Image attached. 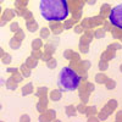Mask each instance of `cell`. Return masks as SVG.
I'll return each mask as SVG.
<instances>
[{
  "mask_svg": "<svg viewBox=\"0 0 122 122\" xmlns=\"http://www.w3.org/2000/svg\"><path fill=\"white\" fill-rule=\"evenodd\" d=\"M40 15L49 22H62L70 15L67 0H40Z\"/></svg>",
  "mask_w": 122,
  "mask_h": 122,
  "instance_id": "1",
  "label": "cell"
},
{
  "mask_svg": "<svg viewBox=\"0 0 122 122\" xmlns=\"http://www.w3.org/2000/svg\"><path fill=\"white\" fill-rule=\"evenodd\" d=\"M81 82H82V77L77 73L73 67L67 66L61 68L57 78V86L61 88V90L75 92L81 86Z\"/></svg>",
  "mask_w": 122,
  "mask_h": 122,
  "instance_id": "2",
  "label": "cell"
},
{
  "mask_svg": "<svg viewBox=\"0 0 122 122\" xmlns=\"http://www.w3.org/2000/svg\"><path fill=\"white\" fill-rule=\"evenodd\" d=\"M107 18H109V22L114 27L122 29V3L111 7Z\"/></svg>",
  "mask_w": 122,
  "mask_h": 122,
  "instance_id": "3",
  "label": "cell"
},
{
  "mask_svg": "<svg viewBox=\"0 0 122 122\" xmlns=\"http://www.w3.org/2000/svg\"><path fill=\"white\" fill-rule=\"evenodd\" d=\"M50 30H53L54 34H60L64 30V26L60 22H50Z\"/></svg>",
  "mask_w": 122,
  "mask_h": 122,
  "instance_id": "4",
  "label": "cell"
},
{
  "mask_svg": "<svg viewBox=\"0 0 122 122\" xmlns=\"http://www.w3.org/2000/svg\"><path fill=\"white\" fill-rule=\"evenodd\" d=\"M50 100L53 101H59L61 98H62V90L61 89H54L51 90V93H50Z\"/></svg>",
  "mask_w": 122,
  "mask_h": 122,
  "instance_id": "5",
  "label": "cell"
},
{
  "mask_svg": "<svg viewBox=\"0 0 122 122\" xmlns=\"http://www.w3.org/2000/svg\"><path fill=\"white\" fill-rule=\"evenodd\" d=\"M107 81V76L105 75V73H97L95 75V82L97 83H99V84H104L105 82Z\"/></svg>",
  "mask_w": 122,
  "mask_h": 122,
  "instance_id": "6",
  "label": "cell"
},
{
  "mask_svg": "<svg viewBox=\"0 0 122 122\" xmlns=\"http://www.w3.org/2000/svg\"><path fill=\"white\" fill-rule=\"evenodd\" d=\"M111 6L109 5V4H104L103 6H101V9H100V16H103L104 18L105 17H107L109 16V12H110V9Z\"/></svg>",
  "mask_w": 122,
  "mask_h": 122,
  "instance_id": "7",
  "label": "cell"
},
{
  "mask_svg": "<svg viewBox=\"0 0 122 122\" xmlns=\"http://www.w3.org/2000/svg\"><path fill=\"white\" fill-rule=\"evenodd\" d=\"M65 111H66V115H67V116H76V114H77V109H76V106H73V105L66 106Z\"/></svg>",
  "mask_w": 122,
  "mask_h": 122,
  "instance_id": "8",
  "label": "cell"
},
{
  "mask_svg": "<svg viewBox=\"0 0 122 122\" xmlns=\"http://www.w3.org/2000/svg\"><path fill=\"white\" fill-rule=\"evenodd\" d=\"M75 23H76V21H75L73 18H68V20L66 18L65 21H64V25H62V26H64V29H70V28H72Z\"/></svg>",
  "mask_w": 122,
  "mask_h": 122,
  "instance_id": "9",
  "label": "cell"
},
{
  "mask_svg": "<svg viewBox=\"0 0 122 122\" xmlns=\"http://www.w3.org/2000/svg\"><path fill=\"white\" fill-rule=\"evenodd\" d=\"M32 92H33V84L32 83H28L22 88V94L23 95H28V94L32 93Z\"/></svg>",
  "mask_w": 122,
  "mask_h": 122,
  "instance_id": "10",
  "label": "cell"
},
{
  "mask_svg": "<svg viewBox=\"0 0 122 122\" xmlns=\"http://www.w3.org/2000/svg\"><path fill=\"white\" fill-rule=\"evenodd\" d=\"M109 68V61H106V60H104V59H100V61H99V70L100 71H106Z\"/></svg>",
  "mask_w": 122,
  "mask_h": 122,
  "instance_id": "11",
  "label": "cell"
},
{
  "mask_svg": "<svg viewBox=\"0 0 122 122\" xmlns=\"http://www.w3.org/2000/svg\"><path fill=\"white\" fill-rule=\"evenodd\" d=\"M86 114H87V117H89V116H94V115H98V110H97L95 106H87Z\"/></svg>",
  "mask_w": 122,
  "mask_h": 122,
  "instance_id": "12",
  "label": "cell"
},
{
  "mask_svg": "<svg viewBox=\"0 0 122 122\" xmlns=\"http://www.w3.org/2000/svg\"><path fill=\"white\" fill-rule=\"evenodd\" d=\"M104 84H105L106 89H109V90H112V89H115V87H116V82H115L114 79H111V78H107V81H106Z\"/></svg>",
  "mask_w": 122,
  "mask_h": 122,
  "instance_id": "13",
  "label": "cell"
},
{
  "mask_svg": "<svg viewBox=\"0 0 122 122\" xmlns=\"http://www.w3.org/2000/svg\"><path fill=\"white\" fill-rule=\"evenodd\" d=\"M105 34H106V32L104 30V28H99L98 27V29H95V32H94V37L95 38H104L105 37Z\"/></svg>",
  "mask_w": 122,
  "mask_h": 122,
  "instance_id": "14",
  "label": "cell"
},
{
  "mask_svg": "<svg viewBox=\"0 0 122 122\" xmlns=\"http://www.w3.org/2000/svg\"><path fill=\"white\" fill-rule=\"evenodd\" d=\"M78 65L82 67V68H84L86 71L87 70H89L90 68V66H92V62L90 61H88V60H81L79 62H78Z\"/></svg>",
  "mask_w": 122,
  "mask_h": 122,
  "instance_id": "15",
  "label": "cell"
},
{
  "mask_svg": "<svg viewBox=\"0 0 122 122\" xmlns=\"http://www.w3.org/2000/svg\"><path fill=\"white\" fill-rule=\"evenodd\" d=\"M43 46V43H42V39H34L33 40V43H32V48H33V50H39L40 48Z\"/></svg>",
  "mask_w": 122,
  "mask_h": 122,
  "instance_id": "16",
  "label": "cell"
},
{
  "mask_svg": "<svg viewBox=\"0 0 122 122\" xmlns=\"http://www.w3.org/2000/svg\"><path fill=\"white\" fill-rule=\"evenodd\" d=\"M49 36H50V29L48 27H43L42 29H40V37H42L43 39L49 38Z\"/></svg>",
  "mask_w": 122,
  "mask_h": 122,
  "instance_id": "17",
  "label": "cell"
},
{
  "mask_svg": "<svg viewBox=\"0 0 122 122\" xmlns=\"http://www.w3.org/2000/svg\"><path fill=\"white\" fill-rule=\"evenodd\" d=\"M56 65H57V62H56V60H55L54 57H50V59L46 61V66H48V68H50V70H54V68L56 67Z\"/></svg>",
  "mask_w": 122,
  "mask_h": 122,
  "instance_id": "18",
  "label": "cell"
},
{
  "mask_svg": "<svg viewBox=\"0 0 122 122\" xmlns=\"http://www.w3.org/2000/svg\"><path fill=\"white\" fill-rule=\"evenodd\" d=\"M26 65H27L28 68H33V67L37 66V60H36L34 57H29V59H27Z\"/></svg>",
  "mask_w": 122,
  "mask_h": 122,
  "instance_id": "19",
  "label": "cell"
},
{
  "mask_svg": "<svg viewBox=\"0 0 122 122\" xmlns=\"http://www.w3.org/2000/svg\"><path fill=\"white\" fill-rule=\"evenodd\" d=\"M107 49H110V50H114V51H116V50H121V49H122V44L116 42V43L110 44V45L107 46Z\"/></svg>",
  "mask_w": 122,
  "mask_h": 122,
  "instance_id": "20",
  "label": "cell"
},
{
  "mask_svg": "<svg viewBox=\"0 0 122 122\" xmlns=\"http://www.w3.org/2000/svg\"><path fill=\"white\" fill-rule=\"evenodd\" d=\"M76 109H77L78 112H81V114H86V111H87V105H86L84 103H81V104H78V105L76 106Z\"/></svg>",
  "mask_w": 122,
  "mask_h": 122,
  "instance_id": "21",
  "label": "cell"
},
{
  "mask_svg": "<svg viewBox=\"0 0 122 122\" xmlns=\"http://www.w3.org/2000/svg\"><path fill=\"white\" fill-rule=\"evenodd\" d=\"M106 105H107L111 110H114V111H115V109L117 107V105H118V104H117V100L111 99V100H109V101H107V104H106Z\"/></svg>",
  "mask_w": 122,
  "mask_h": 122,
  "instance_id": "22",
  "label": "cell"
},
{
  "mask_svg": "<svg viewBox=\"0 0 122 122\" xmlns=\"http://www.w3.org/2000/svg\"><path fill=\"white\" fill-rule=\"evenodd\" d=\"M54 51H55V46H54V45H51V44H46V45H45V53H46V54L53 55Z\"/></svg>",
  "mask_w": 122,
  "mask_h": 122,
  "instance_id": "23",
  "label": "cell"
},
{
  "mask_svg": "<svg viewBox=\"0 0 122 122\" xmlns=\"http://www.w3.org/2000/svg\"><path fill=\"white\" fill-rule=\"evenodd\" d=\"M81 95H79V98H81V100H82V103H88V100H89V93L88 92H84V93H79Z\"/></svg>",
  "mask_w": 122,
  "mask_h": 122,
  "instance_id": "24",
  "label": "cell"
},
{
  "mask_svg": "<svg viewBox=\"0 0 122 122\" xmlns=\"http://www.w3.org/2000/svg\"><path fill=\"white\" fill-rule=\"evenodd\" d=\"M27 28H28V30H30V32H34V30H37V23L34 21L27 22Z\"/></svg>",
  "mask_w": 122,
  "mask_h": 122,
  "instance_id": "25",
  "label": "cell"
},
{
  "mask_svg": "<svg viewBox=\"0 0 122 122\" xmlns=\"http://www.w3.org/2000/svg\"><path fill=\"white\" fill-rule=\"evenodd\" d=\"M73 50H65L64 51V57L66 59V60H71L72 59V56H73Z\"/></svg>",
  "mask_w": 122,
  "mask_h": 122,
  "instance_id": "26",
  "label": "cell"
},
{
  "mask_svg": "<svg viewBox=\"0 0 122 122\" xmlns=\"http://www.w3.org/2000/svg\"><path fill=\"white\" fill-rule=\"evenodd\" d=\"M21 70H22L25 77H29L30 76V68H27V65H22L21 66Z\"/></svg>",
  "mask_w": 122,
  "mask_h": 122,
  "instance_id": "27",
  "label": "cell"
},
{
  "mask_svg": "<svg viewBox=\"0 0 122 122\" xmlns=\"http://www.w3.org/2000/svg\"><path fill=\"white\" fill-rule=\"evenodd\" d=\"M56 115V112H55V110H48L46 111V117H48V120H55V116Z\"/></svg>",
  "mask_w": 122,
  "mask_h": 122,
  "instance_id": "28",
  "label": "cell"
},
{
  "mask_svg": "<svg viewBox=\"0 0 122 122\" xmlns=\"http://www.w3.org/2000/svg\"><path fill=\"white\" fill-rule=\"evenodd\" d=\"M83 27V29H89V28H92V25H90V21H89V18H86V20H83V22H82V25H81Z\"/></svg>",
  "mask_w": 122,
  "mask_h": 122,
  "instance_id": "29",
  "label": "cell"
},
{
  "mask_svg": "<svg viewBox=\"0 0 122 122\" xmlns=\"http://www.w3.org/2000/svg\"><path fill=\"white\" fill-rule=\"evenodd\" d=\"M79 51L83 53V54L89 53V46L87 44H79Z\"/></svg>",
  "mask_w": 122,
  "mask_h": 122,
  "instance_id": "30",
  "label": "cell"
},
{
  "mask_svg": "<svg viewBox=\"0 0 122 122\" xmlns=\"http://www.w3.org/2000/svg\"><path fill=\"white\" fill-rule=\"evenodd\" d=\"M104 30H105V32H111V29H112V25H111L109 21H104Z\"/></svg>",
  "mask_w": 122,
  "mask_h": 122,
  "instance_id": "31",
  "label": "cell"
},
{
  "mask_svg": "<svg viewBox=\"0 0 122 122\" xmlns=\"http://www.w3.org/2000/svg\"><path fill=\"white\" fill-rule=\"evenodd\" d=\"M98 118L101 120V121H104V120H107V118H109V115L105 112L104 110H101L100 112H99V115H98Z\"/></svg>",
  "mask_w": 122,
  "mask_h": 122,
  "instance_id": "32",
  "label": "cell"
},
{
  "mask_svg": "<svg viewBox=\"0 0 122 122\" xmlns=\"http://www.w3.org/2000/svg\"><path fill=\"white\" fill-rule=\"evenodd\" d=\"M32 56H33L36 60H38V59H42V57H43V53H42V51H39V50H33Z\"/></svg>",
  "mask_w": 122,
  "mask_h": 122,
  "instance_id": "33",
  "label": "cell"
},
{
  "mask_svg": "<svg viewBox=\"0 0 122 122\" xmlns=\"http://www.w3.org/2000/svg\"><path fill=\"white\" fill-rule=\"evenodd\" d=\"M46 93H48V89L43 87V88H39V89H38V93H37V94H38V97L40 98V97H45Z\"/></svg>",
  "mask_w": 122,
  "mask_h": 122,
  "instance_id": "34",
  "label": "cell"
},
{
  "mask_svg": "<svg viewBox=\"0 0 122 122\" xmlns=\"http://www.w3.org/2000/svg\"><path fill=\"white\" fill-rule=\"evenodd\" d=\"M84 88H86V90L88 92V93H90V92L94 90V84L90 83V82H87V83L84 84Z\"/></svg>",
  "mask_w": 122,
  "mask_h": 122,
  "instance_id": "35",
  "label": "cell"
},
{
  "mask_svg": "<svg viewBox=\"0 0 122 122\" xmlns=\"http://www.w3.org/2000/svg\"><path fill=\"white\" fill-rule=\"evenodd\" d=\"M12 17H14V11H12V10H7V11L5 12V21L11 20Z\"/></svg>",
  "mask_w": 122,
  "mask_h": 122,
  "instance_id": "36",
  "label": "cell"
},
{
  "mask_svg": "<svg viewBox=\"0 0 122 122\" xmlns=\"http://www.w3.org/2000/svg\"><path fill=\"white\" fill-rule=\"evenodd\" d=\"M23 38H25V34H23V32H22L21 29H18L17 32H16V39H17V40H20V42H21V40H22Z\"/></svg>",
  "mask_w": 122,
  "mask_h": 122,
  "instance_id": "37",
  "label": "cell"
},
{
  "mask_svg": "<svg viewBox=\"0 0 122 122\" xmlns=\"http://www.w3.org/2000/svg\"><path fill=\"white\" fill-rule=\"evenodd\" d=\"M73 30H75V33H77V34H81V33H82L84 29H83V27L81 26V25H77V26H75V27H73Z\"/></svg>",
  "mask_w": 122,
  "mask_h": 122,
  "instance_id": "38",
  "label": "cell"
},
{
  "mask_svg": "<svg viewBox=\"0 0 122 122\" xmlns=\"http://www.w3.org/2000/svg\"><path fill=\"white\" fill-rule=\"evenodd\" d=\"M37 109H38V111L39 112H44V111L46 110V106H45V104H43V103H38V106H37Z\"/></svg>",
  "mask_w": 122,
  "mask_h": 122,
  "instance_id": "39",
  "label": "cell"
},
{
  "mask_svg": "<svg viewBox=\"0 0 122 122\" xmlns=\"http://www.w3.org/2000/svg\"><path fill=\"white\" fill-rule=\"evenodd\" d=\"M20 44H21V42H20V40H17L16 38L11 40V46H12L14 49H17V48L20 46Z\"/></svg>",
  "mask_w": 122,
  "mask_h": 122,
  "instance_id": "40",
  "label": "cell"
},
{
  "mask_svg": "<svg viewBox=\"0 0 122 122\" xmlns=\"http://www.w3.org/2000/svg\"><path fill=\"white\" fill-rule=\"evenodd\" d=\"M103 110H104V111H105V112H106V114H107V115H109V116H110V115H111V114H112V112H114V110H111V109H110V107H109V106H107V105H105V106H104V107H103Z\"/></svg>",
  "mask_w": 122,
  "mask_h": 122,
  "instance_id": "41",
  "label": "cell"
},
{
  "mask_svg": "<svg viewBox=\"0 0 122 122\" xmlns=\"http://www.w3.org/2000/svg\"><path fill=\"white\" fill-rule=\"evenodd\" d=\"M115 118H116V121H122V111H117Z\"/></svg>",
  "mask_w": 122,
  "mask_h": 122,
  "instance_id": "42",
  "label": "cell"
},
{
  "mask_svg": "<svg viewBox=\"0 0 122 122\" xmlns=\"http://www.w3.org/2000/svg\"><path fill=\"white\" fill-rule=\"evenodd\" d=\"M4 56H5V57L3 59V61H4L5 64H9V62H11V57H10L9 55H4Z\"/></svg>",
  "mask_w": 122,
  "mask_h": 122,
  "instance_id": "43",
  "label": "cell"
},
{
  "mask_svg": "<svg viewBox=\"0 0 122 122\" xmlns=\"http://www.w3.org/2000/svg\"><path fill=\"white\" fill-rule=\"evenodd\" d=\"M20 28H18V25L17 23H12L11 25V30H14V32H17Z\"/></svg>",
  "mask_w": 122,
  "mask_h": 122,
  "instance_id": "44",
  "label": "cell"
},
{
  "mask_svg": "<svg viewBox=\"0 0 122 122\" xmlns=\"http://www.w3.org/2000/svg\"><path fill=\"white\" fill-rule=\"evenodd\" d=\"M76 1H77V4H78L79 7H82V6L86 4V0H76Z\"/></svg>",
  "mask_w": 122,
  "mask_h": 122,
  "instance_id": "45",
  "label": "cell"
},
{
  "mask_svg": "<svg viewBox=\"0 0 122 122\" xmlns=\"http://www.w3.org/2000/svg\"><path fill=\"white\" fill-rule=\"evenodd\" d=\"M97 3V0H86V4H88V5H94Z\"/></svg>",
  "mask_w": 122,
  "mask_h": 122,
  "instance_id": "46",
  "label": "cell"
},
{
  "mask_svg": "<svg viewBox=\"0 0 122 122\" xmlns=\"http://www.w3.org/2000/svg\"><path fill=\"white\" fill-rule=\"evenodd\" d=\"M16 68H7V72H16Z\"/></svg>",
  "mask_w": 122,
  "mask_h": 122,
  "instance_id": "47",
  "label": "cell"
},
{
  "mask_svg": "<svg viewBox=\"0 0 122 122\" xmlns=\"http://www.w3.org/2000/svg\"><path fill=\"white\" fill-rule=\"evenodd\" d=\"M21 120H22V121H29V117H28V116H26V115H25V116H23V117H22V118H21Z\"/></svg>",
  "mask_w": 122,
  "mask_h": 122,
  "instance_id": "48",
  "label": "cell"
},
{
  "mask_svg": "<svg viewBox=\"0 0 122 122\" xmlns=\"http://www.w3.org/2000/svg\"><path fill=\"white\" fill-rule=\"evenodd\" d=\"M120 71H121V72H122V64L120 65Z\"/></svg>",
  "mask_w": 122,
  "mask_h": 122,
  "instance_id": "49",
  "label": "cell"
},
{
  "mask_svg": "<svg viewBox=\"0 0 122 122\" xmlns=\"http://www.w3.org/2000/svg\"><path fill=\"white\" fill-rule=\"evenodd\" d=\"M0 110H1V105H0Z\"/></svg>",
  "mask_w": 122,
  "mask_h": 122,
  "instance_id": "50",
  "label": "cell"
}]
</instances>
